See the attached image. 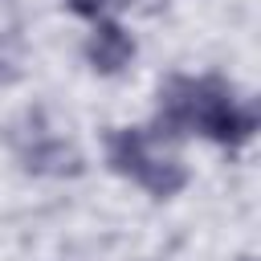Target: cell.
<instances>
[{"instance_id":"277c9868","label":"cell","mask_w":261,"mask_h":261,"mask_svg":"<svg viewBox=\"0 0 261 261\" xmlns=\"http://www.w3.org/2000/svg\"><path fill=\"white\" fill-rule=\"evenodd\" d=\"M130 57H135V37L118 20H106V16L94 20V33L86 37V61H90V69L102 73V77H114V73H122L130 65Z\"/></svg>"},{"instance_id":"6da1fadb","label":"cell","mask_w":261,"mask_h":261,"mask_svg":"<svg viewBox=\"0 0 261 261\" xmlns=\"http://www.w3.org/2000/svg\"><path fill=\"white\" fill-rule=\"evenodd\" d=\"M257 130V110L237 98V90L224 77H167L159 86V110H155V135L184 139L204 135L228 151L249 143Z\"/></svg>"},{"instance_id":"3957f363","label":"cell","mask_w":261,"mask_h":261,"mask_svg":"<svg viewBox=\"0 0 261 261\" xmlns=\"http://www.w3.org/2000/svg\"><path fill=\"white\" fill-rule=\"evenodd\" d=\"M12 147L20 155V167L33 171V175H77L82 171V155L49 135V130H29V135H12Z\"/></svg>"},{"instance_id":"5b68a950","label":"cell","mask_w":261,"mask_h":261,"mask_svg":"<svg viewBox=\"0 0 261 261\" xmlns=\"http://www.w3.org/2000/svg\"><path fill=\"white\" fill-rule=\"evenodd\" d=\"M114 4H122V0H65V8L73 16H86V20H102Z\"/></svg>"},{"instance_id":"7a4b0ae2","label":"cell","mask_w":261,"mask_h":261,"mask_svg":"<svg viewBox=\"0 0 261 261\" xmlns=\"http://www.w3.org/2000/svg\"><path fill=\"white\" fill-rule=\"evenodd\" d=\"M106 163H110L114 175L139 184L155 200H171L175 192L188 188V167L179 159L155 155L151 151V135L139 130V126H114L106 135Z\"/></svg>"}]
</instances>
